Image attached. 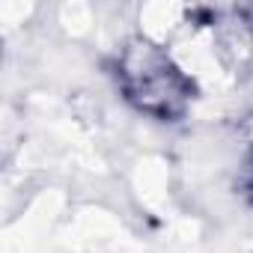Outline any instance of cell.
<instances>
[{"instance_id": "6da1fadb", "label": "cell", "mask_w": 253, "mask_h": 253, "mask_svg": "<svg viewBox=\"0 0 253 253\" xmlns=\"http://www.w3.org/2000/svg\"><path fill=\"white\" fill-rule=\"evenodd\" d=\"M119 81L122 89L140 110L173 119L188 104V81L179 75V69L149 42L134 39L128 42L122 60H119Z\"/></svg>"}]
</instances>
